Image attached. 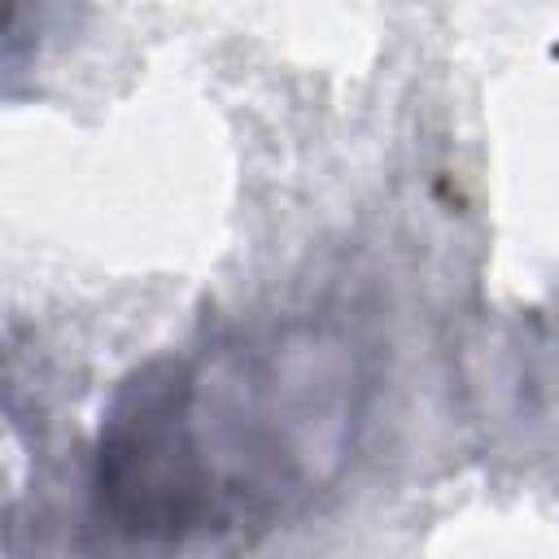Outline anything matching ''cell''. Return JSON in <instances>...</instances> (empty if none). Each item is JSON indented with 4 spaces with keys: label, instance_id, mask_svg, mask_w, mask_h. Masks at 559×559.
I'll return each instance as SVG.
<instances>
[{
    "label": "cell",
    "instance_id": "obj_1",
    "mask_svg": "<svg viewBox=\"0 0 559 559\" xmlns=\"http://www.w3.org/2000/svg\"><path fill=\"white\" fill-rule=\"evenodd\" d=\"M362 367L323 323L218 336L135 367L96 432V515L148 546L275 528L345 467Z\"/></svg>",
    "mask_w": 559,
    "mask_h": 559
}]
</instances>
